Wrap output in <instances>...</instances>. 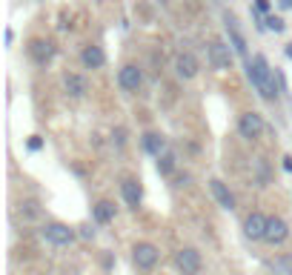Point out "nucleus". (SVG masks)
I'll list each match as a JSON object with an SVG mask.
<instances>
[{
	"instance_id": "nucleus-25",
	"label": "nucleus",
	"mask_w": 292,
	"mask_h": 275,
	"mask_svg": "<svg viewBox=\"0 0 292 275\" xmlns=\"http://www.w3.org/2000/svg\"><path fill=\"white\" fill-rule=\"evenodd\" d=\"M81 229V238H86V241H89V238H95V229L89 227V224H83V227H78Z\"/></svg>"
},
{
	"instance_id": "nucleus-19",
	"label": "nucleus",
	"mask_w": 292,
	"mask_h": 275,
	"mask_svg": "<svg viewBox=\"0 0 292 275\" xmlns=\"http://www.w3.org/2000/svg\"><path fill=\"white\" fill-rule=\"evenodd\" d=\"M252 169H255V181H258V186H266L269 183V163H266V158H255L252 161Z\"/></svg>"
},
{
	"instance_id": "nucleus-2",
	"label": "nucleus",
	"mask_w": 292,
	"mask_h": 275,
	"mask_svg": "<svg viewBox=\"0 0 292 275\" xmlns=\"http://www.w3.org/2000/svg\"><path fill=\"white\" fill-rule=\"evenodd\" d=\"M158 246L155 244H135V249H132V261H135V267L141 270V273H149V270H155V264H158Z\"/></svg>"
},
{
	"instance_id": "nucleus-21",
	"label": "nucleus",
	"mask_w": 292,
	"mask_h": 275,
	"mask_svg": "<svg viewBox=\"0 0 292 275\" xmlns=\"http://www.w3.org/2000/svg\"><path fill=\"white\" fill-rule=\"evenodd\" d=\"M172 169H175V155L166 149L163 155H158V172L161 175H172Z\"/></svg>"
},
{
	"instance_id": "nucleus-8",
	"label": "nucleus",
	"mask_w": 292,
	"mask_h": 275,
	"mask_svg": "<svg viewBox=\"0 0 292 275\" xmlns=\"http://www.w3.org/2000/svg\"><path fill=\"white\" fill-rule=\"evenodd\" d=\"M266 224H269V218H266L263 212H249V215H246V221H243V232H246V238L261 241V238L266 235Z\"/></svg>"
},
{
	"instance_id": "nucleus-9",
	"label": "nucleus",
	"mask_w": 292,
	"mask_h": 275,
	"mask_svg": "<svg viewBox=\"0 0 292 275\" xmlns=\"http://www.w3.org/2000/svg\"><path fill=\"white\" fill-rule=\"evenodd\" d=\"M117 83H120V89H126V92H138L141 83H144V72L135 63H126L117 72Z\"/></svg>"
},
{
	"instance_id": "nucleus-29",
	"label": "nucleus",
	"mask_w": 292,
	"mask_h": 275,
	"mask_svg": "<svg viewBox=\"0 0 292 275\" xmlns=\"http://www.w3.org/2000/svg\"><path fill=\"white\" fill-rule=\"evenodd\" d=\"M287 55H290V58H292V43H290V46H287Z\"/></svg>"
},
{
	"instance_id": "nucleus-27",
	"label": "nucleus",
	"mask_w": 292,
	"mask_h": 275,
	"mask_svg": "<svg viewBox=\"0 0 292 275\" xmlns=\"http://www.w3.org/2000/svg\"><path fill=\"white\" fill-rule=\"evenodd\" d=\"M258 9L261 12H269V0H258Z\"/></svg>"
},
{
	"instance_id": "nucleus-18",
	"label": "nucleus",
	"mask_w": 292,
	"mask_h": 275,
	"mask_svg": "<svg viewBox=\"0 0 292 275\" xmlns=\"http://www.w3.org/2000/svg\"><path fill=\"white\" fill-rule=\"evenodd\" d=\"M92 215H95L97 224H109V221L115 218V204H109V201H97Z\"/></svg>"
},
{
	"instance_id": "nucleus-13",
	"label": "nucleus",
	"mask_w": 292,
	"mask_h": 275,
	"mask_svg": "<svg viewBox=\"0 0 292 275\" xmlns=\"http://www.w3.org/2000/svg\"><path fill=\"white\" fill-rule=\"evenodd\" d=\"M63 89L69 92V97H86V92H89V81H86L83 75L69 72V75H63Z\"/></svg>"
},
{
	"instance_id": "nucleus-4",
	"label": "nucleus",
	"mask_w": 292,
	"mask_h": 275,
	"mask_svg": "<svg viewBox=\"0 0 292 275\" xmlns=\"http://www.w3.org/2000/svg\"><path fill=\"white\" fill-rule=\"evenodd\" d=\"M206 52H209V63L215 66V69H232L235 49L229 46V43H224V40H209Z\"/></svg>"
},
{
	"instance_id": "nucleus-17",
	"label": "nucleus",
	"mask_w": 292,
	"mask_h": 275,
	"mask_svg": "<svg viewBox=\"0 0 292 275\" xmlns=\"http://www.w3.org/2000/svg\"><path fill=\"white\" fill-rule=\"evenodd\" d=\"M144 149L149 152V155H163L166 152V138L163 135H158V132H146L144 135Z\"/></svg>"
},
{
	"instance_id": "nucleus-3",
	"label": "nucleus",
	"mask_w": 292,
	"mask_h": 275,
	"mask_svg": "<svg viewBox=\"0 0 292 275\" xmlns=\"http://www.w3.org/2000/svg\"><path fill=\"white\" fill-rule=\"evenodd\" d=\"M40 235H43L49 244H55V246H69V244L75 241V229L66 227V224H60V221L46 224V227L40 229Z\"/></svg>"
},
{
	"instance_id": "nucleus-12",
	"label": "nucleus",
	"mask_w": 292,
	"mask_h": 275,
	"mask_svg": "<svg viewBox=\"0 0 292 275\" xmlns=\"http://www.w3.org/2000/svg\"><path fill=\"white\" fill-rule=\"evenodd\" d=\"M209 189H212V198L218 201V207H221V210H235V195L229 192V186L224 183V181L212 178L209 181Z\"/></svg>"
},
{
	"instance_id": "nucleus-6",
	"label": "nucleus",
	"mask_w": 292,
	"mask_h": 275,
	"mask_svg": "<svg viewBox=\"0 0 292 275\" xmlns=\"http://www.w3.org/2000/svg\"><path fill=\"white\" fill-rule=\"evenodd\" d=\"M238 132H241V138H246V141H258L261 135H263V118L258 112H243L241 121H238Z\"/></svg>"
},
{
	"instance_id": "nucleus-5",
	"label": "nucleus",
	"mask_w": 292,
	"mask_h": 275,
	"mask_svg": "<svg viewBox=\"0 0 292 275\" xmlns=\"http://www.w3.org/2000/svg\"><path fill=\"white\" fill-rule=\"evenodd\" d=\"M175 264L183 275H198L201 273V252L195 246H180L175 252Z\"/></svg>"
},
{
	"instance_id": "nucleus-22",
	"label": "nucleus",
	"mask_w": 292,
	"mask_h": 275,
	"mask_svg": "<svg viewBox=\"0 0 292 275\" xmlns=\"http://www.w3.org/2000/svg\"><path fill=\"white\" fill-rule=\"evenodd\" d=\"M275 270L281 275H292V252H284L275 258Z\"/></svg>"
},
{
	"instance_id": "nucleus-10",
	"label": "nucleus",
	"mask_w": 292,
	"mask_h": 275,
	"mask_svg": "<svg viewBox=\"0 0 292 275\" xmlns=\"http://www.w3.org/2000/svg\"><path fill=\"white\" fill-rule=\"evenodd\" d=\"M224 23H227V34H229V46L235 49V55H241V58H246V37L241 34V29H238V20H235V15H224Z\"/></svg>"
},
{
	"instance_id": "nucleus-15",
	"label": "nucleus",
	"mask_w": 292,
	"mask_h": 275,
	"mask_svg": "<svg viewBox=\"0 0 292 275\" xmlns=\"http://www.w3.org/2000/svg\"><path fill=\"white\" fill-rule=\"evenodd\" d=\"M287 235H290V227H287V221H284V218H269L263 241H269V244H284V241H287Z\"/></svg>"
},
{
	"instance_id": "nucleus-14",
	"label": "nucleus",
	"mask_w": 292,
	"mask_h": 275,
	"mask_svg": "<svg viewBox=\"0 0 292 275\" xmlns=\"http://www.w3.org/2000/svg\"><path fill=\"white\" fill-rule=\"evenodd\" d=\"M120 195H123V201L129 204L132 210H138L141 207V198H144V189H141V183L135 178H123L120 183Z\"/></svg>"
},
{
	"instance_id": "nucleus-28",
	"label": "nucleus",
	"mask_w": 292,
	"mask_h": 275,
	"mask_svg": "<svg viewBox=\"0 0 292 275\" xmlns=\"http://www.w3.org/2000/svg\"><path fill=\"white\" fill-rule=\"evenodd\" d=\"M284 169H287V172H292V158H290V155L284 158Z\"/></svg>"
},
{
	"instance_id": "nucleus-16",
	"label": "nucleus",
	"mask_w": 292,
	"mask_h": 275,
	"mask_svg": "<svg viewBox=\"0 0 292 275\" xmlns=\"http://www.w3.org/2000/svg\"><path fill=\"white\" fill-rule=\"evenodd\" d=\"M81 61H83V66H89V69H100V66L106 63V55H103L100 46H86L81 52Z\"/></svg>"
},
{
	"instance_id": "nucleus-7",
	"label": "nucleus",
	"mask_w": 292,
	"mask_h": 275,
	"mask_svg": "<svg viewBox=\"0 0 292 275\" xmlns=\"http://www.w3.org/2000/svg\"><path fill=\"white\" fill-rule=\"evenodd\" d=\"M55 43L52 40H46V37H34V40H29V58H32L34 63L46 66L52 58H55Z\"/></svg>"
},
{
	"instance_id": "nucleus-1",
	"label": "nucleus",
	"mask_w": 292,
	"mask_h": 275,
	"mask_svg": "<svg viewBox=\"0 0 292 275\" xmlns=\"http://www.w3.org/2000/svg\"><path fill=\"white\" fill-rule=\"evenodd\" d=\"M246 75H249L252 86L261 92V97H266V100H275L278 97V89H275L278 75H272V69H269L263 55H255V58L246 61Z\"/></svg>"
},
{
	"instance_id": "nucleus-11",
	"label": "nucleus",
	"mask_w": 292,
	"mask_h": 275,
	"mask_svg": "<svg viewBox=\"0 0 292 275\" xmlns=\"http://www.w3.org/2000/svg\"><path fill=\"white\" fill-rule=\"evenodd\" d=\"M175 72H178V78H183V81H192L195 75L201 72V63H198V58H195L192 52H180L178 58H175Z\"/></svg>"
},
{
	"instance_id": "nucleus-26",
	"label": "nucleus",
	"mask_w": 292,
	"mask_h": 275,
	"mask_svg": "<svg viewBox=\"0 0 292 275\" xmlns=\"http://www.w3.org/2000/svg\"><path fill=\"white\" fill-rule=\"evenodd\" d=\"M40 146H43V141H40L37 135H32V138H29V149H32V152H37Z\"/></svg>"
},
{
	"instance_id": "nucleus-20",
	"label": "nucleus",
	"mask_w": 292,
	"mask_h": 275,
	"mask_svg": "<svg viewBox=\"0 0 292 275\" xmlns=\"http://www.w3.org/2000/svg\"><path fill=\"white\" fill-rule=\"evenodd\" d=\"M17 212L23 215V221H37V218H40L37 201H20V204H17Z\"/></svg>"
},
{
	"instance_id": "nucleus-24",
	"label": "nucleus",
	"mask_w": 292,
	"mask_h": 275,
	"mask_svg": "<svg viewBox=\"0 0 292 275\" xmlns=\"http://www.w3.org/2000/svg\"><path fill=\"white\" fill-rule=\"evenodd\" d=\"M266 26H269V29H272V32H284V20H281V17H266Z\"/></svg>"
},
{
	"instance_id": "nucleus-23",
	"label": "nucleus",
	"mask_w": 292,
	"mask_h": 275,
	"mask_svg": "<svg viewBox=\"0 0 292 275\" xmlns=\"http://www.w3.org/2000/svg\"><path fill=\"white\" fill-rule=\"evenodd\" d=\"M112 144L120 149V146H126V129L123 126H117V129H112Z\"/></svg>"
}]
</instances>
